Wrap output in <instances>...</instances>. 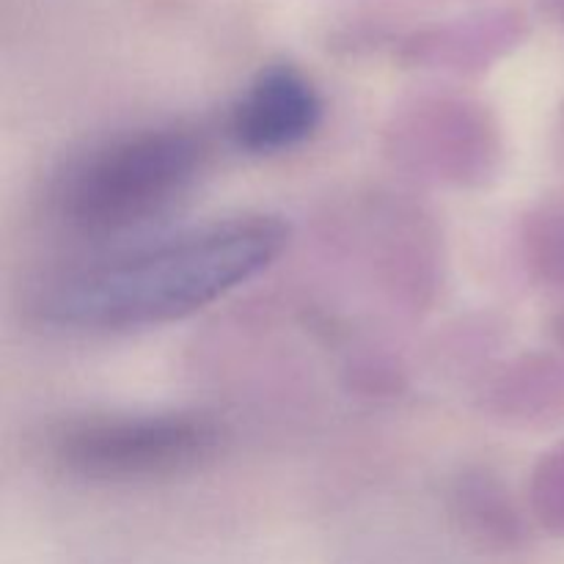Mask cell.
I'll use <instances>...</instances> for the list:
<instances>
[{"label": "cell", "instance_id": "obj_1", "mask_svg": "<svg viewBox=\"0 0 564 564\" xmlns=\"http://www.w3.org/2000/svg\"><path fill=\"white\" fill-rule=\"evenodd\" d=\"M286 246L290 226L275 215L213 220L53 275L36 312L72 330L169 325L257 279Z\"/></svg>", "mask_w": 564, "mask_h": 564}, {"label": "cell", "instance_id": "obj_4", "mask_svg": "<svg viewBox=\"0 0 564 564\" xmlns=\"http://www.w3.org/2000/svg\"><path fill=\"white\" fill-rule=\"evenodd\" d=\"M391 154L416 174L479 185L496 169L501 143L488 110L457 97H422L389 130Z\"/></svg>", "mask_w": 564, "mask_h": 564}, {"label": "cell", "instance_id": "obj_5", "mask_svg": "<svg viewBox=\"0 0 564 564\" xmlns=\"http://www.w3.org/2000/svg\"><path fill=\"white\" fill-rule=\"evenodd\" d=\"M323 124L317 86L292 64H270L259 72L235 105L231 141L251 154H279L301 147Z\"/></svg>", "mask_w": 564, "mask_h": 564}, {"label": "cell", "instance_id": "obj_9", "mask_svg": "<svg viewBox=\"0 0 564 564\" xmlns=\"http://www.w3.org/2000/svg\"><path fill=\"white\" fill-rule=\"evenodd\" d=\"M534 518L549 532L564 534V444L554 446L540 457L529 485Z\"/></svg>", "mask_w": 564, "mask_h": 564}, {"label": "cell", "instance_id": "obj_3", "mask_svg": "<svg viewBox=\"0 0 564 564\" xmlns=\"http://www.w3.org/2000/svg\"><path fill=\"white\" fill-rule=\"evenodd\" d=\"M224 430L204 413H130L66 422L50 435V455L66 474L91 482L169 479L213 460Z\"/></svg>", "mask_w": 564, "mask_h": 564}, {"label": "cell", "instance_id": "obj_10", "mask_svg": "<svg viewBox=\"0 0 564 564\" xmlns=\"http://www.w3.org/2000/svg\"><path fill=\"white\" fill-rule=\"evenodd\" d=\"M527 253L540 275L564 284V213H543L529 220Z\"/></svg>", "mask_w": 564, "mask_h": 564}, {"label": "cell", "instance_id": "obj_7", "mask_svg": "<svg viewBox=\"0 0 564 564\" xmlns=\"http://www.w3.org/2000/svg\"><path fill=\"white\" fill-rule=\"evenodd\" d=\"M494 400L496 411L518 422H551L564 411V367L549 358H527L501 375Z\"/></svg>", "mask_w": 564, "mask_h": 564}, {"label": "cell", "instance_id": "obj_11", "mask_svg": "<svg viewBox=\"0 0 564 564\" xmlns=\"http://www.w3.org/2000/svg\"><path fill=\"white\" fill-rule=\"evenodd\" d=\"M556 339H560L562 345H564V314H562L560 319H556Z\"/></svg>", "mask_w": 564, "mask_h": 564}, {"label": "cell", "instance_id": "obj_6", "mask_svg": "<svg viewBox=\"0 0 564 564\" xmlns=\"http://www.w3.org/2000/svg\"><path fill=\"white\" fill-rule=\"evenodd\" d=\"M523 25L516 11H490V14L452 20L444 25L424 28L405 42V58L438 69H482L501 58L521 42Z\"/></svg>", "mask_w": 564, "mask_h": 564}, {"label": "cell", "instance_id": "obj_8", "mask_svg": "<svg viewBox=\"0 0 564 564\" xmlns=\"http://www.w3.org/2000/svg\"><path fill=\"white\" fill-rule=\"evenodd\" d=\"M455 505L474 529L510 538L518 529V516L505 488L488 471H474L457 482Z\"/></svg>", "mask_w": 564, "mask_h": 564}, {"label": "cell", "instance_id": "obj_2", "mask_svg": "<svg viewBox=\"0 0 564 564\" xmlns=\"http://www.w3.org/2000/svg\"><path fill=\"white\" fill-rule=\"evenodd\" d=\"M207 163V141L191 127H147L91 149L61 174L53 207L77 235L130 231L180 202Z\"/></svg>", "mask_w": 564, "mask_h": 564}]
</instances>
